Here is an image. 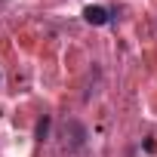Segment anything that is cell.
Wrapping results in <instances>:
<instances>
[{"mask_svg": "<svg viewBox=\"0 0 157 157\" xmlns=\"http://www.w3.org/2000/svg\"><path fill=\"white\" fill-rule=\"evenodd\" d=\"M34 139H37V142H46V139H49V117H46V114H43L40 120H37V129H34Z\"/></svg>", "mask_w": 157, "mask_h": 157, "instance_id": "7a4b0ae2", "label": "cell"}, {"mask_svg": "<svg viewBox=\"0 0 157 157\" xmlns=\"http://www.w3.org/2000/svg\"><path fill=\"white\" fill-rule=\"evenodd\" d=\"M83 19H86L90 25H108V22H111V13H108L105 6H86V10H83Z\"/></svg>", "mask_w": 157, "mask_h": 157, "instance_id": "6da1fadb", "label": "cell"}]
</instances>
